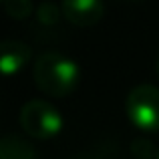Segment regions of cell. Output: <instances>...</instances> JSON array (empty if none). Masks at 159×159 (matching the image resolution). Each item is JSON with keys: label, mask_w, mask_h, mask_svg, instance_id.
Segmentation results:
<instances>
[{"label": "cell", "mask_w": 159, "mask_h": 159, "mask_svg": "<svg viewBox=\"0 0 159 159\" xmlns=\"http://www.w3.org/2000/svg\"><path fill=\"white\" fill-rule=\"evenodd\" d=\"M81 70L73 58L57 51H47L39 54L32 66V79L36 87L44 95L51 97H65L77 87Z\"/></svg>", "instance_id": "1"}, {"label": "cell", "mask_w": 159, "mask_h": 159, "mask_svg": "<svg viewBox=\"0 0 159 159\" xmlns=\"http://www.w3.org/2000/svg\"><path fill=\"white\" fill-rule=\"evenodd\" d=\"M20 127L34 139H48L62 129V117L48 101L32 99L20 109Z\"/></svg>", "instance_id": "2"}, {"label": "cell", "mask_w": 159, "mask_h": 159, "mask_svg": "<svg viewBox=\"0 0 159 159\" xmlns=\"http://www.w3.org/2000/svg\"><path fill=\"white\" fill-rule=\"evenodd\" d=\"M127 117L141 131H159V89L153 85H137L125 101Z\"/></svg>", "instance_id": "3"}, {"label": "cell", "mask_w": 159, "mask_h": 159, "mask_svg": "<svg viewBox=\"0 0 159 159\" xmlns=\"http://www.w3.org/2000/svg\"><path fill=\"white\" fill-rule=\"evenodd\" d=\"M62 16L75 26H93L103 18V0H62Z\"/></svg>", "instance_id": "4"}, {"label": "cell", "mask_w": 159, "mask_h": 159, "mask_svg": "<svg viewBox=\"0 0 159 159\" xmlns=\"http://www.w3.org/2000/svg\"><path fill=\"white\" fill-rule=\"evenodd\" d=\"M30 54H32L30 47L22 40L14 39L0 40V75L10 77V75L18 73L30 61Z\"/></svg>", "instance_id": "5"}, {"label": "cell", "mask_w": 159, "mask_h": 159, "mask_svg": "<svg viewBox=\"0 0 159 159\" xmlns=\"http://www.w3.org/2000/svg\"><path fill=\"white\" fill-rule=\"evenodd\" d=\"M0 159H36V151L18 135L0 137Z\"/></svg>", "instance_id": "6"}, {"label": "cell", "mask_w": 159, "mask_h": 159, "mask_svg": "<svg viewBox=\"0 0 159 159\" xmlns=\"http://www.w3.org/2000/svg\"><path fill=\"white\" fill-rule=\"evenodd\" d=\"M2 6H4V12L16 20H24L34 12L32 0H2Z\"/></svg>", "instance_id": "7"}, {"label": "cell", "mask_w": 159, "mask_h": 159, "mask_svg": "<svg viewBox=\"0 0 159 159\" xmlns=\"http://www.w3.org/2000/svg\"><path fill=\"white\" fill-rule=\"evenodd\" d=\"M34 12H36V20L44 26H54L62 16V10L54 2H40Z\"/></svg>", "instance_id": "8"}, {"label": "cell", "mask_w": 159, "mask_h": 159, "mask_svg": "<svg viewBox=\"0 0 159 159\" xmlns=\"http://www.w3.org/2000/svg\"><path fill=\"white\" fill-rule=\"evenodd\" d=\"M131 153H133L137 159H151V157L157 159L155 145H153L149 139H145V137H137V139H133V143H131Z\"/></svg>", "instance_id": "9"}, {"label": "cell", "mask_w": 159, "mask_h": 159, "mask_svg": "<svg viewBox=\"0 0 159 159\" xmlns=\"http://www.w3.org/2000/svg\"><path fill=\"white\" fill-rule=\"evenodd\" d=\"M157 77H159V58H157Z\"/></svg>", "instance_id": "10"}, {"label": "cell", "mask_w": 159, "mask_h": 159, "mask_svg": "<svg viewBox=\"0 0 159 159\" xmlns=\"http://www.w3.org/2000/svg\"><path fill=\"white\" fill-rule=\"evenodd\" d=\"M157 159H159V153H157Z\"/></svg>", "instance_id": "11"}, {"label": "cell", "mask_w": 159, "mask_h": 159, "mask_svg": "<svg viewBox=\"0 0 159 159\" xmlns=\"http://www.w3.org/2000/svg\"><path fill=\"white\" fill-rule=\"evenodd\" d=\"M0 2H2V0H0Z\"/></svg>", "instance_id": "12"}]
</instances>
